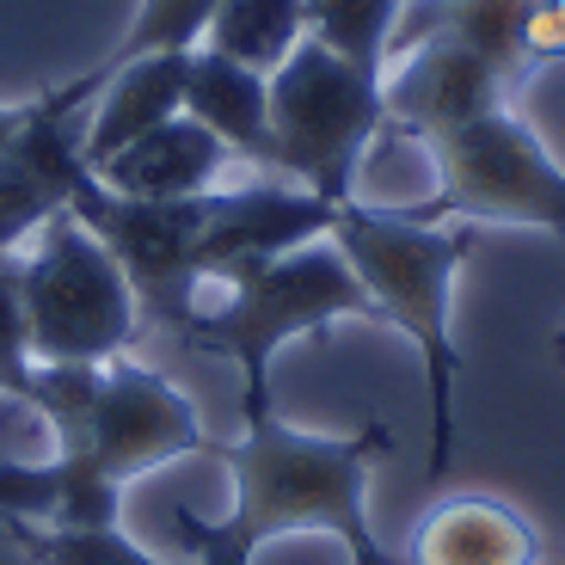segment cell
<instances>
[{
    "mask_svg": "<svg viewBox=\"0 0 565 565\" xmlns=\"http://www.w3.org/2000/svg\"><path fill=\"white\" fill-rule=\"evenodd\" d=\"M387 449L394 430L375 418L351 437H320L282 424L277 412H258L246 418L241 443H210V455H222L234 473V510L215 523L246 553L282 535H332L344 553H356L382 541L369 523V473Z\"/></svg>",
    "mask_w": 565,
    "mask_h": 565,
    "instance_id": "1",
    "label": "cell"
},
{
    "mask_svg": "<svg viewBox=\"0 0 565 565\" xmlns=\"http://www.w3.org/2000/svg\"><path fill=\"white\" fill-rule=\"evenodd\" d=\"M326 241L344 253L356 282L375 301V320L406 332L424 356L430 382V486L455 467V382H461V344H455V277L473 253L467 222H418L387 203H339Z\"/></svg>",
    "mask_w": 565,
    "mask_h": 565,
    "instance_id": "2",
    "label": "cell"
},
{
    "mask_svg": "<svg viewBox=\"0 0 565 565\" xmlns=\"http://www.w3.org/2000/svg\"><path fill=\"white\" fill-rule=\"evenodd\" d=\"M339 320H375V301L344 265L332 241H308L296 253L258 258L222 277V301L198 308L184 326L191 351L227 356L241 369V418L270 412V363L282 344L313 339Z\"/></svg>",
    "mask_w": 565,
    "mask_h": 565,
    "instance_id": "3",
    "label": "cell"
},
{
    "mask_svg": "<svg viewBox=\"0 0 565 565\" xmlns=\"http://www.w3.org/2000/svg\"><path fill=\"white\" fill-rule=\"evenodd\" d=\"M418 148L437 160V198L399 203L406 215L565 234V167L541 148L535 129L510 111V93H480L461 111L437 117L418 136Z\"/></svg>",
    "mask_w": 565,
    "mask_h": 565,
    "instance_id": "4",
    "label": "cell"
},
{
    "mask_svg": "<svg viewBox=\"0 0 565 565\" xmlns=\"http://www.w3.org/2000/svg\"><path fill=\"white\" fill-rule=\"evenodd\" d=\"M387 136L382 74L344 62L339 50L301 38L270 74V141L277 179L301 184L326 203L356 198V167Z\"/></svg>",
    "mask_w": 565,
    "mask_h": 565,
    "instance_id": "5",
    "label": "cell"
},
{
    "mask_svg": "<svg viewBox=\"0 0 565 565\" xmlns=\"http://www.w3.org/2000/svg\"><path fill=\"white\" fill-rule=\"evenodd\" d=\"M31 363H117L136 344L141 313L124 265L74 210L38 227V253L19 258Z\"/></svg>",
    "mask_w": 565,
    "mask_h": 565,
    "instance_id": "6",
    "label": "cell"
},
{
    "mask_svg": "<svg viewBox=\"0 0 565 565\" xmlns=\"http://www.w3.org/2000/svg\"><path fill=\"white\" fill-rule=\"evenodd\" d=\"M203 198H117L111 184H99L93 172L81 179L68 210L81 215L111 258L124 265L129 289H136L141 332H172L184 339V326L198 313L203 296Z\"/></svg>",
    "mask_w": 565,
    "mask_h": 565,
    "instance_id": "7",
    "label": "cell"
},
{
    "mask_svg": "<svg viewBox=\"0 0 565 565\" xmlns=\"http://www.w3.org/2000/svg\"><path fill=\"white\" fill-rule=\"evenodd\" d=\"M93 99H99V86L74 74L62 86H43L25 105V124L0 148V253H19L43 222H56L74 203L86 179Z\"/></svg>",
    "mask_w": 565,
    "mask_h": 565,
    "instance_id": "8",
    "label": "cell"
},
{
    "mask_svg": "<svg viewBox=\"0 0 565 565\" xmlns=\"http://www.w3.org/2000/svg\"><path fill=\"white\" fill-rule=\"evenodd\" d=\"M449 38L498 74L510 99L565 62V0H406L394 56L412 43ZM387 56V62H394Z\"/></svg>",
    "mask_w": 565,
    "mask_h": 565,
    "instance_id": "9",
    "label": "cell"
},
{
    "mask_svg": "<svg viewBox=\"0 0 565 565\" xmlns=\"http://www.w3.org/2000/svg\"><path fill=\"white\" fill-rule=\"evenodd\" d=\"M210 437L198 424V406L141 363H105V387H99V412H93V430H86L81 449L62 455H86L105 480L129 486L154 467L179 461V455H203Z\"/></svg>",
    "mask_w": 565,
    "mask_h": 565,
    "instance_id": "10",
    "label": "cell"
},
{
    "mask_svg": "<svg viewBox=\"0 0 565 565\" xmlns=\"http://www.w3.org/2000/svg\"><path fill=\"white\" fill-rule=\"evenodd\" d=\"M332 215H339V203L313 198V191H301L289 179L210 191V203H203V282H222L241 265H258V258L326 241Z\"/></svg>",
    "mask_w": 565,
    "mask_h": 565,
    "instance_id": "11",
    "label": "cell"
},
{
    "mask_svg": "<svg viewBox=\"0 0 565 565\" xmlns=\"http://www.w3.org/2000/svg\"><path fill=\"white\" fill-rule=\"evenodd\" d=\"M406 565H541V535L504 498L461 492L412 523Z\"/></svg>",
    "mask_w": 565,
    "mask_h": 565,
    "instance_id": "12",
    "label": "cell"
},
{
    "mask_svg": "<svg viewBox=\"0 0 565 565\" xmlns=\"http://www.w3.org/2000/svg\"><path fill=\"white\" fill-rule=\"evenodd\" d=\"M184 117H198L234 160L277 172V141H270V74L246 68V62H234V56H215L210 43H191Z\"/></svg>",
    "mask_w": 565,
    "mask_h": 565,
    "instance_id": "13",
    "label": "cell"
},
{
    "mask_svg": "<svg viewBox=\"0 0 565 565\" xmlns=\"http://www.w3.org/2000/svg\"><path fill=\"white\" fill-rule=\"evenodd\" d=\"M227 148L210 136V129L198 124V117H167L160 129H148V136H136L129 148H117L111 160H105L93 179L111 184L117 198H203V191H215V179H222L227 167Z\"/></svg>",
    "mask_w": 565,
    "mask_h": 565,
    "instance_id": "14",
    "label": "cell"
},
{
    "mask_svg": "<svg viewBox=\"0 0 565 565\" xmlns=\"http://www.w3.org/2000/svg\"><path fill=\"white\" fill-rule=\"evenodd\" d=\"M184 68H191V50H154L105 74L93 117H86V172H99L117 148L184 111Z\"/></svg>",
    "mask_w": 565,
    "mask_h": 565,
    "instance_id": "15",
    "label": "cell"
},
{
    "mask_svg": "<svg viewBox=\"0 0 565 565\" xmlns=\"http://www.w3.org/2000/svg\"><path fill=\"white\" fill-rule=\"evenodd\" d=\"M308 38V0H215L203 43L258 74H277L289 50Z\"/></svg>",
    "mask_w": 565,
    "mask_h": 565,
    "instance_id": "16",
    "label": "cell"
},
{
    "mask_svg": "<svg viewBox=\"0 0 565 565\" xmlns=\"http://www.w3.org/2000/svg\"><path fill=\"white\" fill-rule=\"evenodd\" d=\"M399 13H406V0H308V38L339 50L356 68L387 74Z\"/></svg>",
    "mask_w": 565,
    "mask_h": 565,
    "instance_id": "17",
    "label": "cell"
},
{
    "mask_svg": "<svg viewBox=\"0 0 565 565\" xmlns=\"http://www.w3.org/2000/svg\"><path fill=\"white\" fill-rule=\"evenodd\" d=\"M215 0H141L136 19H129V31L105 50L93 68H86V81L105 86V74L124 68V62L136 56H154V50H191V43H203V25H210Z\"/></svg>",
    "mask_w": 565,
    "mask_h": 565,
    "instance_id": "18",
    "label": "cell"
},
{
    "mask_svg": "<svg viewBox=\"0 0 565 565\" xmlns=\"http://www.w3.org/2000/svg\"><path fill=\"white\" fill-rule=\"evenodd\" d=\"M0 529L31 565H172L141 553L124 529H43V523H0Z\"/></svg>",
    "mask_w": 565,
    "mask_h": 565,
    "instance_id": "19",
    "label": "cell"
},
{
    "mask_svg": "<svg viewBox=\"0 0 565 565\" xmlns=\"http://www.w3.org/2000/svg\"><path fill=\"white\" fill-rule=\"evenodd\" d=\"M31 339H25V301H19V253H0V399L31 394Z\"/></svg>",
    "mask_w": 565,
    "mask_h": 565,
    "instance_id": "20",
    "label": "cell"
},
{
    "mask_svg": "<svg viewBox=\"0 0 565 565\" xmlns=\"http://www.w3.org/2000/svg\"><path fill=\"white\" fill-rule=\"evenodd\" d=\"M172 529H179L191 565H253V553L241 541H227L215 516H198V510H172Z\"/></svg>",
    "mask_w": 565,
    "mask_h": 565,
    "instance_id": "21",
    "label": "cell"
},
{
    "mask_svg": "<svg viewBox=\"0 0 565 565\" xmlns=\"http://www.w3.org/2000/svg\"><path fill=\"white\" fill-rule=\"evenodd\" d=\"M25 105H31V99H19V105H0V148L13 141V129H19V124H25Z\"/></svg>",
    "mask_w": 565,
    "mask_h": 565,
    "instance_id": "22",
    "label": "cell"
},
{
    "mask_svg": "<svg viewBox=\"0 0 565 565\" xmlns=\"http://www.w3.org/2000/svg\"><path fill=\"white\" fill-rule=\"evenodd\" d=\"M351 565H399V559L382 547V541H369V547H356V553H351Z\"/></svg>",
    "mask_w": 565,
    "mask_h": 565,
    "instance_id": "23",
    "label": "cell"
},
{
    "mask_svg": "<svg viewBox=\"0 0 565 565\" xmlns=\"http://www.w3.org/2000/svg\"><path fill=\"white\" fill-rule=\"evenodd\" d=\"M553 356H559V363H565V326H559V332H553Z\"/></svg>",
    "mask_w": 565,
    "mask_h": 565,
    "instance_id": "24",
    "label": "cell"
}]
</instances>
